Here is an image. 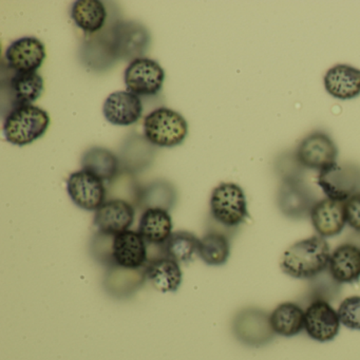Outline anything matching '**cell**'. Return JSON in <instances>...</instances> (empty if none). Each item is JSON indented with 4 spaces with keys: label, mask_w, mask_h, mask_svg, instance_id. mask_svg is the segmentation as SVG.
I'll list each match as a JSON object with an SVG mask.
<instances>
[{
    "label": "cell",
    "mask_w": 360,
    "mask_h": 360,
    "mask_svg": "<svg viewBox=\"0 0 360 360\" xmlns=\"http://www.w3.org/2000/svg\"><path fill=\"white\" fill-rule=\"evenodd\" d=\"M148 244L136 231H126L115 236L98 233L91 244L94 260L105 267L111 265L136 269L146 266L149 261Z\"/></svg>",
    "instance_id": "6da1fadb"
},
{
    "label": "cell",
    "mask_w": 360,
    "mask_h": 360,
    "mask_svg": "<svg viewBox=\"0 0 360 360\" xmlns=\"http://www.w3.org/2000/svg\"><path fill=\"white\" fill-rule=\"evenodd\" d=\"M330 254L324 238L311 236L290 245L282 256L280 267L295 279L311 280L328 269Z\"/></svg>",
    "instance_id": "7a4b0ae2"
},
{
    "label": "cell",
    "mask_w": 360,
    "mask_h": 360,
    "mask_svg": "<svg viewBox=\"0 0 360 360\" xmlns=\"http://www.w3.org/2000/svg\"><path fill=\"white\" fill-rule=\"evenodd\" d=\"M50 126L47 111L34 105H20L10 108L4 120V136L16 146H26L39 140Z\"/></svg>",
    "instance_id": "3957f363"
},
{
    "label": "cell",
    "mask_w": 360,
    "mask_h": 360,
    "mask_svg": "<svg viewBox=\"0 0 360 360\" xmlns=\"http://www.w3.org/2000/svg\"><path fill=\"white\" fill-rule=\"evenodd\" d=\"M143 129L149 143L170 148L184 142L188 134V124L176 111L160 107L145 117Z\"/></svg>",
    "instance_id": "277c9868"
},
{
    "label": "cell",
    "mask_w": 360,
    "mask_h": 360,
    "mask_svg": "<svg viewBox=\"0 0 360 360\" xmlns=\"http://www.w3.org/2000/svg\"><path fill=\"white\" fill-rule=\"evenodd\" d=\"M210 208L212 220L225 229H236L248 218L245 193L236 183H221L214 187Z\"/></svg>",
    "instance_id": "5b68a950"
},
{
    "label": "cell",
    "mask_w": 360,
    "mask_h": 360,
    "mask_svg": "<svg viewBox=\"0 0 360 360\" xmlns=\"http://www.w3.org/2000/svg\"><path fill=\"white\" fill-rule=\"evenodd\" d=\"M231 330L240 343L250 347H264L276 336L269 314L254 307H244L236 314L231 322Z\"/></svg>",
    "instance_id": "8992f818"
},
{
    "label": "cell",
    "mask_w": 360,
    "mask_h": 360,
    "mask_svg": "<svg viewBox=\"0 0 360 360\" xmlns=\"http://www.w3.org/2000/svg\"><path fill=\"white\" fill-rule=\"evenodd\" d=\"M317 183L328 199L345 202L360 193V166L336 162L319 172Z\"/></svg>",
    "instance_id": "52a82bcc"
},
{
    "label": "cell",
    "mask_w": 360,
    "mask_h": 360,
    "mask_svg": "<svg viewBox=\"0 0 360 360\" xmlns=\"http://www.w3.org/2000/svg\"><path fill=\"white\" fill-rule=\"evenodd\" d=\"M165 71L151 58H134L125 70L124 81L128 91L138 96H153L163 88Z\"/></svg>",
    "instance_id": "ba28073f"
},
{
    "label": "cell",
    "mask_w": 360,
    "mask_h": 360,
    "mask_svg": "<svg viewBox=\"0 0 360 360\" xmlns=\"http://www.w3.org/2000/svg\"><path fill=\"white\" fill-rule=\"evenodd\" d=\"M337 157L338 148L336 144L323 131H314L305 136L295 153V158L303 168L318 172L336 163Z\"/></svg>",
    "instance_id": "9c48e42d"
},
{
    "label": "cell",
    "mask_w": 360,
    "mask_h": 360,
    "mask_svg": "<svg viewBox=\"0 0 360 360\" xmlns=\"http://www.w3.org/2000/svg\"><path fill=\"white\" fill-rule=\"evenodd\" d=\"M69 197L77 207L96 212L106 202L105 182L87 170L72 172L67 180Z\"/></svg>",
    "instance_id": "30bf717a"
},
{
    "label": "cell",
    "mask_w": 360,
    "mask_h": 360,
    "mask_svg": "<svg viewBox=\"0 0 360 360\" xmlns=\"http://www.w3.org/2000/svg\"><path fill=\"white\" fill-rule=\"evenodd\" d=\"M316 198L305 184L302 176L282 179L278 191V207L284 216L290 219H301L311 214L316 204Z\"/></svg>",
    "instance_id": "8fae6325"
},
{
    "label": "cell",
    "mask_w": 360,
    "mask_h": 360,
    "mask_svg": "<svg viewBox=\"0 0 360 360\" xmlns=\"http://www.w3.org/2000/svg\"><path fill=\"white\" fill-rule=\"evenodd\" d=\"M341 322L336 309L326 301H314L304 309V330L307 336L318 342L334 340L340 330Z\"/></svg>",
    "instance_id": "7c38bea8"
},
{
    "label": "cell",
    "mask_w": 360,
    "mask_h": 360,
    "mask_svg": "<svg viewBox=\"0 0 360 360\" xmlns=\"http://www.w3.org/2000/svg\"><path fill=\"white\" fill-rule=\"evenodd\" d=\"M9 70L16 73L37 72L45 62L47 52L43 41L37 37L16 39L6 51Z\"/></svg>",
    "instance_id": "4fadbf2b"
},
{
    "label": "cell",
    "mask_w": 360,
    "mask_h": 360,
    "mask_svg": "<svg viewBox=\"0 0 360 360\" xmlns=\"http://www.w3.org/2000/svg\"><path fill=\"white\" fill-rule=\"evenodd\" d=\"M136 218V210L127 200L110 199L105 202L94 214V224L98 231L115 236L129 231Z\"/></svg>",
    "instance_id": "5bb4252c"
},
{
    "label": "cell",
    "mask_w": 360,
    "mask_h": 360,
    "mask_svg": "<svg viewBox=\"0 0 360 360\" xmlns=\"http://www.w3.org/2000/svg\"><path fill=\"white\" fill-rule=\"evenodd\" d=\"M145 267L136 269H125L117 265L106 267L103 277V288L109 297L117 300L130 298L146 282Z\"/></svg>",
    "instance_id": "9a60e30c"
},
{
    "label": "cell",
    "mask_w": 360,
    "mask_h": 360,
    "mask_svg": "<svg viewBox=\"0 0 360 360\" xmlns=\"http://www.w3.org/2000/svg\"><path fill=\"white\" fill-rule=\"evenodd\" d=\"M143 103L140 96L130 91L111 94L103 105L105 119L115 126H130L142 117Z\"/></svg>",
    "instance_id": "2e32d148"
},
{
    "label": "cell",
    "mask_w": 360,
    "mask_h": 360,
    "mask_svg": "<svg viewBox=\"0 0 360 360\" xmlns=\"http://www.w3.org/2000/svg\"><path fill=\"white\" fill-rule=\"evenodd\" d=\"M328 271L340 284L360 280V243L351 240L335 248L330 254Z\"/></svg>",
    "instance_id": "e0dca14e"
},
{
    "label": "cell",
    "mask_w": 360,
    "mask_h": 360,
    "mask_svg": "<svg viewBox=\"0 0 360 360\" xmlns=\"http://www.w3.org/2000/svg\"><path fill=\"white\" fill-rule=\"evenodd\" d=\"M311 224L318 236L324 238L339 235L347 224L345 202L322 199L316 202L309 214Z\"/></svg>",
    "instance_id": "ac0fdd59"
},
{
    "label": "cell",
    "mask_w": 360,
    "mask_h": 360,
    "mask_svg": "<svg viewBox=\"0 0 360 360\" xmlns=\"http://www.w3.org/2000/svg\"><path fill=\"white\" fill-rule=\"evenodd\" d=\"M326 92L337 100L347 101L360 96V69L338 64L326 71L323 77Z\"/></svg>",
    "instance_id": "d6986e66"
},
{
    "label": "cell",
    "mask_w": 360,
    "mask_h": 360,
    "mask_svg": "<svg viewBox=\"0 0 360 360\" xmlns=\"http://www.w3.org/2000/svg\"><path fill=\"white\" fill-rule=\"evenodd\" d=\"M145 271L147 280L159 292H176L182 284L183 273L180 264L167 257L149 259Z\"/></svg>",
    "instance_id": "ffe728a7"
},
{
    "label": "cell",
    "mask_w": 360,
    "mask_h": 360,
    "mask_svg": "<svg viewBox=\"0 0 360 360\" xmlns=\"http://www.w3.org/2000/svg\"><path fill=\"white\" fill-rule=\"evenodd\" d=\"M172 219L169 212L163 208H147L143 212L138 231L147 244L162 246L172 235Z\"/></svg>",
    "instance_id": "44dd1931"
},
{
    "label": "cell",
    "mask_w": 360,
    "mask_h": 360,
    "mask_svg": "<svg viewBox=\"0 0 360 360\" xmlns=\"http://www.w3.org/2000/svg\"><path fill=\"white\" fill-rule=\"evenodd\" d=\"M11 72L13 75L9 77L8 89H4V91H9L10 108L20 105H32L41 98L45 83L39 73Z\"/></svg>",
    "instance_id": "7402d4cb"
},
{
    "label": "cell",
    "mask_w": 360,
    "mask_h": 360,
    "mask_svg": "<svg viewBox=\"0 0 360 360\" xmlns=\"http://www.w3.org/2000/svg\"><path fill=\"white\" fill-rule=\"evenodd\" d=\"M113 35V51L115 56L124 58H136L142 54L149 41L144 27L134 22H123L117 27Z\"/></svg>",
    "instance_id": "603a6c76"
},
{
    "label": "cell",
    "mask_w": 360,
    "mask_h": 360,
    "mask_svg": "<svg viewBox=\"0 0 360 360\" xmlns=\"http://www.w3.org/2000/svg\"><path fill=\"white\" fill-rule=\"evenodd\" d=\"M271 328L276 335L294 337L304 330V309L295 302H283L269 314Z\"/></svg>",
    "instance_id": "cb8c5ba5"
},
{
    "label": "cell",
    "mask_w": 360,
    "mask_h": 360,
    "mask_svg": "<svg viewBox=\"0 0 360 360\" xmlns=\"http://www.w3.org/2000/svg\"><path fill=\"white\" fill-rule=\"evenodd\" d=\"M82 169L96 174L104 182L112 183L119 176L120 161L112 151L102 147L88 149L82 158Z\"/></svg>",
    "instance_id": "d4e9b609"
},
{
    "label": "cell",
    "mask_w": 360,
    "mask_h": 360,
    "mask_svg": "<svg viewBox=\"0 0 360 360\" xmlns=\"http://www.w3.org/2000/svg\"><path fill=\"white\" fill-rule=\"evenodd\" d=\"M71 18L84 32L96 33L106 24L107 10L98 0H77L71 9Z\"/></svg>",
    "instance_id": "484cf974"
},
{
    "label": "cell",
    "mask_w": 360,
    "mask_h": 360,
    "mask_svg": "<svg viewBox=\"0 0 360 360\" xmlns=\"http://www.w3.org/2000/svg\"><path fill=\"white\" fill-rule=\"evenodd\" d=\"M200 240L195 233L189 231H174L162 246V254L179 264H188L199 256Z\"/></svg>",
    "instance_id": "4316f807"
},
{
    "label": "cell",
    "mask_w": 360,
    "mask_h": 360,
    "mask_svg": "<svg viewBox=\"0 0 360 360\" xmlns=\"http://www.w3.org/2000/svg\"><path fill=\"white\" fill-rule=\"evenodd\" d=\"M231 256V242L226 233L210 231L200 240L199 257L210 266H221Z\"/></svg>",
    "instance_id": "83f0119b"
},
{
    "label": "cell",
    "mask_w": 360,
    "mask_h": 360,
    "mask_svg": "<svg viewBox=\"0 0 360 360\" xmlns=\"http://www.w3.org/2000/svg\"><path fill=\"white\" fill-rule=\"evenodd\" d=\"M176 191L170 183L157 181L140 189L138 203L145 208L159 207L169 210L176 202Z\"/></svg>",
    "instance_id": "f1b7e54d"
},
{
    "label": "cell",
    "mask_w": 360,
    "mask_h": 360,
    "mask_svg": "<svg viewBox=\"0 0 360 360\" xmlns=\"http://www.w3.org/2000/svg\"><path fill=\"white\" fill-rule=\"evenodd\" d=\"M340 290L341 284L337 282L328 269H326L323 273L309 280V288L303 301L309 304L314 301L319 300L330 303L338 298Z\"/></svg>",
    "instance_id": "f546056e"
},
{
    "label": "cell",
    "mask_w": 360,
    "mask_h": 360,
    "mask_svg": "<svg viewBox=\"0 0 360 360\" xmlns=\"http://www.w3.org/2000/svg\"><path fill=\"white\" fill-rule=\"evenodd\" d=\"M339 319L341 324L349 330H360V296H351L339 305Z\"/></svg>",
    "instance_id": "4dcf8cb0"
},
{
    "label": "cell",
    "mask_w": 360,
    "mask_h": 360,
    "mask_svg": "<svg viewBox=\"0 0 360 360\" xmlns=\"http://www.w3.org/2000/svg\"><path fill=\"white\" fill-rule=\"evenodd\" d=\"M345 212L347 224L356 233H360V193L345 202Z\"/></svg>",
    "instance_id": "1f68e13d"
}]
</instances>
